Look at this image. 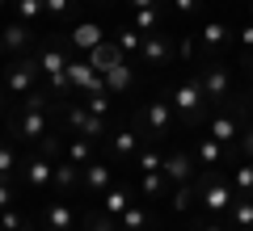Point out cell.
Listing matches in <instances>:
<instances>
[{"label":"cell","instance_id":"7402d4cb","mask_svg":"<svg viewBox=\"0 0 253 231\" xmlns=\"http://www.w3.org/2000/svg\"><path fill=\"white\" fill-rule=\"evenodd\" d=\"M139 147V134L135 131H118L114 139H110V151H114V160H131Z\"/></svg>","mask_w":253,"mask_h":231},{"label":"cell","instance_id":"83f0119b","mask_svg":"<svg viewBox=\"0 0 253 231\" xmlns=\"http://www.w3.org/2000/svg\"><path fill=\"white\" fill-rule=\"evenodd\" d=\"M114 42L123 46V55H139V46H144V34H139L135 26H123V30L114 34Z\"/></svg>","mask_w":253,"mask_h":231},{"label":"cell","instance_id":"e575fe53","mask_svg":"<svg viewBox=\"0 0 253 231\" xmlns=\"http://www.w3.org/2000/svg\"><path fill=\"white\" fill-rule=\"evenodd\" d=\"M84 105H89L97 118H106V114H110V93H106V89H97V93H84Z\"/></svg>","mask_w":253,"mask_h":231},{"label":"cell","instance_id":"f5cc1de1","mask_svg":"<svg viewBox=\"0 0 253 231\" xmlns=\"http://www.w3.org/2000/svg\"><path fill=\"white\" fill-rule=\"evenodd\" d=\"M26 231H30V227H26ZM42 231H46V227H42Z\"/></svg>","mask_w":253,"mask_h":231},{"label":"cell","instance_id":"c3c4849f","mask_svg":"<svg viewBox=\"0 0 253 231\" xmlns=\"http://www.w3.org/2000/svg\"><path fill=\"white\" fill-rule=\"evenodd\" d=\"M4 51H9V46H4V38H0V59H4Z\"/></svg>","mask_w":253,"mask_h":231},{"label":"cell","instance_id":"6da1fadb","mask_svg":"<svg viewBox=\"0 0 253 231\" xmlns=\"http://www.w3.org/2000/svg\"><path fill=\"white\" fill-rule=\"evenodd\" d=\"M173 105H177V114H181V122H186V126H203V122H207L211 101L203 97L199 76H186V80L177 84V93H173Z\"/></svg>","mask_w":253,"mask_h":231},{"label":"cell","instance_id":"f35d334b","mask_svg":"<svg viewBox=\"0 0 253 231\" xmlns=\"http://www.w3.org/2000/svg\"><path fill=\"white\" fill-rule=\"evenodd\" d=\"M236 151H245V160H253V122L241 126V134H236Z\"/></svg>","mask_w":253,"mask_h":231},{"label":"cell","instance_id":"7a4b0ae2","mask_svg":"<svg viewBox=\"0 0 253 231\" xmlns=\"http://www.w3.org/2000/svg\"><path fill=\"white\" fill-rule=\"evenodd\" d=\"M38 76H42L38 55H17V59L4 67V93H9V97H26V93H34Z\"/></svg>","mask_w":253,"mask_h":231},{"label":"cell","instance_id":"4fadbf2b","mask_svg":"<svg viewBox=\"0 0 253 231\" xmlns=\"http://www.w3.org/2000/svg\"><path fill=\"white\" fill-rule=\"evenodd\" d=\"M169 55H173V42L161 34V30H156V34H144V46H139V59H144L148 67H161V63L169 59Z\"/></svg>","mask_w":253,"mask_h":231},{"label":"cell","instance_id":"ffe728a7","mask_svg":"<svg viewBox=\"0 0 253 231\" xmlns=\"http://www.w3.org/2000/svg\"><path fill=\"white\" fill-rule=\"evenodd\" d=\"M76 177H81V164H72L68 156H63V160H55V181H51V185L59 189V194H68V189L76 185Z\"/></svg>","mask_w":253,"mask_h":231},{"label":"cell","instance_id":"484cf974","mask_svg":"<svg viewBox=\"0 0 253 231\" xmlns=\"http://www.w3.org/2000/svg\"><path fill=\"white\" fill-rule=\"evenodd\" d=\"M118 227H123V231H144V227H148V210L131 202V206L123 210V219H118Z\"/></svg>","mask_w":253,"mask_h":231},{"label":"cell","instance_id":"603a6c76","mask_svg":"<svg viewBox=\"0 0 253 231\" xmlns=\"http://www.w3.org/2000/svg\"><path fill=\"white\" fill-rule=\"evenodd\" d=\"M228 214H232V227L236 231H253V198H236V202H232V210H228Z\"/></svg>","mask_w":253,"mask_h":231},{"label":"cell","instance_id":"7c38bea8","mask_svg":"<svg viewBox=\"0 0 253 231\" xmlns=\"http://www.w3.org/2000/svg\"><path fill=\"white\" fill-rule=\"evenodd\" d=\"M68 42H72V51H76V55H81V51L89 55L97 42H106V34H101V26H97V21H76V26H72V34H68Z\"/></svg>","mask_w":253,"mask_h":231},{"label":"cell","instance_id":"9c48e42d","mask_svg":"<svg viewBox=\"0 0 253 231\" xmlns=\"http://www.w3.org/2000/svg\"><path fill=\"white\" fill-rule=\"evenodd\" d=\"M21 177H26L30 189H46L55 181V160H51V156H34V160H26Z\"/></svg>","mask_w":253,"mask_h":231},{"label":"cell","instance_id":"f907efd6","mask_svg":"<svg viewBox=\"0 0 253 231\" xmlns=\"http://www.w3.org/2000/svg\"><path fill=\"white\" fill-rule=\"evenodd\" d=\"M0 9H4V0H0Z\"/></svg>","mask_w":253,"mask_h":231},{"label":"cell","instance_id":"74e56055","mask_svg":"<svg viewBox=\"0 0 253 231\" xmlns=\"http://www.w3.org/2000/svg\"><path fill=\"white\" fill-rule=\"evenodd\" d=\"M0 231H26V219L9 206V210H0Z\"/></svg>","mask_w":253,"mask_h":231},{"label":"cell","instance_id":"816d5d0a","mask_svg":"<svg viewBox=\"0 0 253 231\" xmlns=\"http://www.w3.org/2000/svg\"><path fill=\"white\" fill-rule=\"evenodd\" d=\"M249 9H253V0H249Z\"/></svg>","mask_w":253,"mask_h":231},{"label":"cell","instance_id":"ac0fdd59","mask_svg":"<svg viewBox=\"0 0 253 231\" xmlns=\"http://www.w3.org/2000/svg\"><path fill=\"white\" fill-rule=\"evenodd\" d=\"M131 206V194L126 189H118V185H110L106 194H101V210L110 214V219H123V210Z\"/></svg>","mask_w":253,"mask_h":231},{"label":"cell","instance_id":"b9f144b4","mask_svg":"<svg viewBox=\"0 0 253 231\" xmlns=\"http://www.w3.org/2000/svg\"><path fill=\"white\" fill-rule=\"evenodd\" d=\"M42 156H51V160H55V156H59V139H55L51 131L42 134Z\"/></svg>","mask_w":253,"mask_h":231},{"label":"cell","instance_id":"44dd1931","mask_svg":"<svg viewBox=\"0 0 253 231\" xmlns=\"http://www.w3.org/2000/svg\"><path fill=\"white\" fill-rule=\"evenodd\" d=\"M199 42H203V51H219V46L228 42V26L224 21H207V26L199 30Z\"/></svg>","mask_w":253,"mask_h":231},{"label":"cell","instance_id":"4316f807","mask_svg":"<svg viewBox=\"0 0 253 231\" xmlns=\"http://www.w3.org/2000/svg\"><path fill=\"white\" fill-rule=\"evenodd\" d=\"M131 26H135L139 34H156V30H161V4H156V9H135V21H131Z\"/></svg>","mask_w":253,"mask_h":231},{"label":"cell","instance_id":"e0dca14e","mask_svg":"<svg viewBox=\"0 0 253 231\" xmlns=\"http://www.w3.org/2000/svg\"><path fill=\"white\" fill-rule=\"evenodd\" d=\"M0 38H4V46H9L13 55H26L30 51V26H26V21H9V26L0 30Z\"/></svg>","mask_w":253,"mask_h":231},{"label":"cell","instance_id":"ab89813d","mask_svg":"<svg viewBox=\"0 0 253 231\" xmlns=\"http://www.w3.org/2000/svg\"><path fill=\"white\" fill-rule=\"evenodd\" d=\"M46 17H72V0H42Z\"/></svg>","mask_w":253,"mask_h":231},{"label":"cell","instance_id":"8992f818","mask_svg":"<svg viewBox=\"0 0 253 231\" xmlns=\"http://www.w3.org/2000/svg\"><path fill=\"white\" fill-rule=\"evenodd\" d=\"M68 126H72L81 139H93V143L106 134V118H97L89 105H81V101H76V105H68Z\"/></svg>","mask_w":253,"mask_h":231},{"label":"cell","instance_id":"bcb514c9","mask_svg":"<svg viewBox=\"0 0 253 231\" xmlns=\"http://www.w3.org/2000/svg\"><path fill=\"white\" fill-rule=\"evenodd\" d=\"M199 231H228V227H219V223H203Z\"/></svg>","mask_w":253,"mask_h":231},{"label":"cell","instance_id":"8fae6325","mask_svg":"<svg viewBox=\"0 0 253 231\" xmlns=\"http://www.w3.org/2000/svg\"><path fill=\"white\" fill-rule=\"evenodd\" d=\"M224 160H236V143L224 147L219 139L203 134V139H199V164H203V168H215V164H224Z\"/></svg>","mask_w":253,"mask_h":231},{"label":"cell","instance_id":"4dcf8cb0","mask_svg":"<svg viewBox=\"0 0 253 231\" xmlns=\"http://www.w3.org/2000/svg\"><path fill=\"white\" fill-rule=\"evenodd\" d=\"M135 160H139V172H161V168H165V151L144 147V151L135 156Z\"/></svg>","mask_w":253,"mask_h":231},{"label":"cell","instance_id":"52a82bcc","mask_svg":"<svg viewBox=\"0 0 253 231\" xmlns=\"http://www.w3.org/2000/svg\"><path fill=\"white\" fill-rule=\"evenodd\" d=\"M84 59H89L93 67L101 71V76H106L110 67H118V63H126V55H123V46H118L114 38H106V42H97V46H93L89 55H84Z\"/></svg>","mask_w":253,"mask_h":231},{"label":"cell","instance_id":"3957f363","mask_svg":"<svg viewBox=\"0 0 253 231\" xmlns=\"http://www.w3.org/2000/svg\"><path fill=\"white\" fill-rule=\"evenodd\" d=\"M199 194H203V206H207V214H224V210H232V202H236L232 189H228V181H219V177H215V168L199 177Z\"/></svg>","mask_w":253,"mask_h":231},{"label":"cell","instance_id":"60d3db41","mask_svg":"<svg viewBox=\"0 0 253 231\" xmlns=\"http://www.w3.org/2000/svg\"><path fill=\"white\" fill-rule=\"evenodd\" d=\"M236 42H241V51H249V55H253V21H249V26H241Z\"/></svg>","mask_w":253,"mask_h":231},{"label":"cell","instance_id":"5bb4252c","mask_svg":"<svg viewBox=\"0 0 253 231\" xmlns=\"http://www.w3.org/2000/svg\"><path fill=\"white\" fill-rule=\"evenodd\" d=\"M81 177H84V189H89V194H106L110 189V177H114V168H110L106 160H89L81 168Z\"/></svg>","mask_w":253,"mask_h":231},{"label":"cell","instance_id":"7bdbcfd3","mask_svg":"<svg viewBox=\"0 0 253 231\" xmlns=\"http://www.w3.org/2000/svg\"><path fill=\"white\" fill-rule=\"evenodd\" d=\"M13 206V189H9V181H0V210H9Z\"/></svg>","mask_w":253,"mask_h":231},{"label":"cell","instance_id":"f546056e","mask_svg":"<svg viewBox=\"0 0 253 231\" xmlns=\"http://www.w3.org/2000/svg\"><path fill=\"white\" fill-rule=\"evenodd\" d=\"M68 160L84 168V164L93 160V139H72V143H68Z\"/></svg>","mask_w":253,"mask_h":231},{"label":"cell","instance_id":"277c9868","mask_svg":"<svg viewBox=\"0 0 253 231\" xmlns=\"http://www.w3.org/2000/svg\"><path fill=\"white\" fill-rule=\"evenodd\" d=\"M139 122H144V134H152V139H165V134L173 131V101L152 97V101L144 105V114H139Z\"/></svg>","mask_w":253,"mask_h":231},{"label":"cell","instance_id":"cb8c5ba5","mask_svg":"<svg viewBox=\"0 0 253 231\" xmlns=\"http://www.w3.org/2000/svg\"><path fill=\"white\" fill-rule=\"evenodd\" d=\"M9 4H13V13H17V21H26V26L30 21H42V13H46L42 0H9Z\"/></svg>","mask_w":253,"mask_h":231},{"label":"cell","instance_id":"d6a6232c","mask_svg":"<svg viewBox=\"0 0 253 231\" xmlns=\"http://www.w3.org/2000/svg\"><path fill=\"white\" fill-rule=\"evenodd\" d=\"M232 185L241 189L245 198H253V160H249V164H241V168H232Z\"/></svg>","mask_w":253,"mask_h":231},{"label":"cell","instance_id":"30bf717a","mask_svg":"<svg viewBox=\"0 0 253 231\" xmlns=\"http://www.w3.org/2000/svg\"><path fill=\"white\" fill-rule=\"evenodd\" d=\"M161 172H165V181H169V185H186V181L194 177V156H186V151H169Z\"/></svg>","mask_w":253,"mask_h":231},{"label":"cell","instance_id":"2e32d148","mask_svg":"<svg viewBox=\"0 0 253 231\" xmlns=\"http://www.w3.org/2000/svg\"><path fill=\"white\" fill-rule=\"evenodd\" d=\"M76 227V210H72V202H51L46 206V231H72Z\"/></svg>","mask_w":253,"mask_h":231},{"label":"cell","instance_id":"8d00e7d4","mask_svg":"<svg viewBox=\"0 0 253 231\" xmlns=\"http://www.w3.org/2000/svg\"><path fill=\"white\" fill-rule=\"evenodd\" d=\"M46 93H26V97H21V114H46Z\"/></svg>","mask_w":253,"mask_h":231},{"label":"cell","instance_id":"d590c367","mask_svg":"<svg viewBox=\"0 0 253 231\" xmlns=\"http://www.w3.org/2000/svg\"><path fill=\"white\" fill-rule=\"evenodd\" d=\"M84 231H123V227H118V219H110V214L101 210V214H89V219H84Z\"/></svg>","mask_w":253,"mask_h":231},{"label":"cell","instance_id":"d4e9b609","mask_svg":"<svg viewBox=\"0 0 253 231\" xmlns=\"http://www.w3.org/2000/svg\"><path fill=\"white\" fill-rule=\"evenodd\" d=\"M194 194H199V185H190V181H186V185H173V202H169V210H173V214H186L190 206H194Z\"/></svg>","mask_w":253,"mask_h":231},{"label":"cell","instance_id":"d6986e66","mask_svg":"<svg viewBox=\"0 0 253 231\" xmlns=\"http://www.w3.org/2000/svg\"><path fill=\"white\" fill-rule=\"evenodd\" d=\"M13 134H21V139H42L46 134V114H21L17 126H13Z\"/></svg>","mask_w":253,"mask_h":231},{"label":"cell","instance_id":"5b68a950","mask_svg":"<svg viewBox=\"0 0 253 231\" xmlns=\"http://www.w3.org/2000/svg\"><path fill=\"white\" fill-rule=\"evenodd\" d=\"M199 84H203V97L215 105V101H228V93H232V76H228L224 63H211V67L199 71Z\"/></svg>","mask_w":253,"mask_h":231},{"label":"cell","instance_id":"1f68e13d","mask_svg":"<svg viewBox=\"0 0 253 231\" xmlns=\"http://www.w3.org/2000/svg\"><path fill=\"white\" fill-rule=\"evenodd\" d=\"M139 189H144V198H161L165 194V172H139Z\"/></svg>","mask_w":253,"mask_h":231},{"label":"cell","instance_id":"ba28073f","mask_svg":"<svg viewBox=\"0 0 253 231\" xmlns=\"http://www.w3.org/2000/svg\"><path fill=\"white\" fill-rule=\"evenodd\" d=\"M207 134H211V139H219L224 147H232L236 134H241V109H232V114H215L207 122Z\"/></svg>","mask_w":253,"mask_h":231},{"label":"cell","instance_id":"f6af8a7d","mask_svg":"<svg viewBox=\"0 0 253 231\" xmlns=\"http://www.w3.org/2000/svg\"><path fill=\"white\" fill-rule=\"evenodd\" d=\"M161 0H131V9H156Z\"/></svg>","mask_w":253,"mask_h":231},{"label":"cell","instance_id":"f1b7e54d","mask_svg":"<svg viewBox=\"0 0 253 231\" xmlns=\"http://www.w3.org/2000/svg\"><path fill=\"white\" fill-rule=\"evenodd\" d=\"M106 89L110 93H126L131 89V67H126V63H118V67L106 71Z\"/></svg>","mask_w":253,"mask_h":231},{"label":"cell","instance_id":"836d02e7","mask_svg":"<svg viewBox=\"0 0 253 231\" xmlns=\"http://www.w3.org/2000/svg\"><path fill=\"white\" fill-rule=\"evenodd\" d=\"M13 172H17V151L9 143H0V181H9Z\"/></svg>","mask_w":253,"mask_h":231},{"label":"cell","instance_id":"ee69618b","mask_svg":"<svg viewBox=\"0 0 253 231\" xmlns=\"http://www.w3.org/2000/svg\"><path fill=\"white\" fill-rule=\"evenodd\" d=\"M173 9H177V13H194V9H199V0H173Z\"/></svg>","mask_w":253,"mask_h":231},{"label":"cell","instance_id":"9a60e30c","mask_svg":"<svg viewBox=\"0 0 253 231\" xmlns=\"http://www.w3.org/2000/svg\"><path fill=\"white\" fill-rule=\"evenodd\" d=\"M68 59H72V55L63 51V46H42V51H38V67H42L46 80L63 76V71H68Z\"/></svg>","mask_w":253,"mask_h":231},{"label":"cell","instance_id":"7dc6e473","mask_svg":"<svg viewBox=\"0 0 253 231\" xmlns=\"http://www.w3.org/2000/svg\"><path fill=\"white\" fill-rule=\"evenodd\" d=\"M245 71H249V80H253V55H249V59H245Z\"/></svg>","mask_w":253,"mask_h":231},{"label":"cell","instance_id":"681fc988","mask_svg":"<svg viewBox=\"0 0 253 231\" xmlns=\"http://www.w3.org/2000/svg\"><path fill=\"white\" fill-rule=\"evenodd\" d=\"M249 97H253V80H249Z\"/></svg>","mask_w":253,"mask_h":231}]
</instances>
